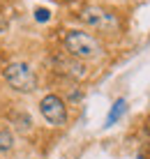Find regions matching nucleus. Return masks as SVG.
<instances>
[{
  "label": "nucleus",
  "mask_w": 150,
  "mask_h": 159,
  "mask_svg": "<svg viewBox=\"0 0 150 159\" xmlns=\"http://www.w3.org/2000/svg\"><path fill=\"white\" fill-rule=\"evenodd\" d=\"M12 145H14V136H12V131H9L7 127H2V129H0V152L12 150Z\"/></svg>",
  "instance_id": "6"
},
{
  "label": "nucleus",
  "mask_w": 150,
  "mask_h": 159,
  "mask_svg": "<svg viewBox=\"0 0 150 159\" xmlns=\"http://www.w3.org/2000/svg\"><path fill=\"white\" fill-rule=\"evenodd\" d=\"M40 111L44 120H46L49 125H53V127H63L65 122H67V106H65V102L60 99L58 95H46L44 99L40 102Z\"/></svg>",
  "instance_id": "3"
},
{
  "label": "nucleus",
  "mask_w": 150,
  "mask_h": 159,
  "mask_svg": "<svg viewBox=\"0 0 150 159\" xmlns=\"http://www.w3.org/2000/svg\"><path fill=\"white\" fill-rule=\"evenodd\" d=\"M49 19H51V12H49V9H44V7H37V9H35V21L46 23Z\"/></svg>",
  "instance_id": "7"
},
{
  "label": "nucleus",
  "mask_w": 150,
  "mask_h": 159,
  "mask_svg": "<svg viewBox=\"0 0 150 159\" xmlns=\"http://www.w3.org/2000/svg\"><path fill=\"white\" fill-rule=\"evenodd\" d=\"M2 74L7 85L14 88L16 92H32L37 88V76L32 72V67L26 62H9Z\"/></svg>",
  "instance_id": "2"
},
{
  "label": "nucleus",
  "mask_w": 150,
  "mask_h": 159,
  "mask_svg": "<svg viewBox=\"0 0 150 159\" xmlns=\"http://www.w3.org/2000/svg\"><path fill=\"white\" fill-rule=\"evenodd\" d=\"M127 111V102L125 99H118L111 106V111H109V116H106V127H111V125H115V120H120L123 118V113Z\"/></svg>",
  "instance_id": "5"
},
{
  "label": "nucleus",
  "mask_w": 150,
  "mask_h": 159,
  "mask_svg": "<svg viewBox=\"0 0 150 159\" xmlns=\"http://www.w3.org/2000/svg\"><path fill=\"white\" fill-rule=\"evenodd\" d=\"M81 19L86 21L88 25H92V28H102V30H113L115 25H118V19H115V14L106 12V9L102 7H86L81 12Z\"/></svg>",
  "instance_id": "4"
},
{
  "label": "nucleus",
  "mask_w": 150,
  "mask_h": 159,
  "mask_svg": "<svg viewBox=\"0 0 150 159\" xmlns=\"http://www.w3.org/2000/svg\"><path fill=\"white\" fill-rule=\"evenodd\" d=\"M65 48L72 58L76 60H88V58H97L102 53V46L92 35L81 30H69L65 35Z\"/></svg>",
  "instance_id": "1"
}]
</instances>
